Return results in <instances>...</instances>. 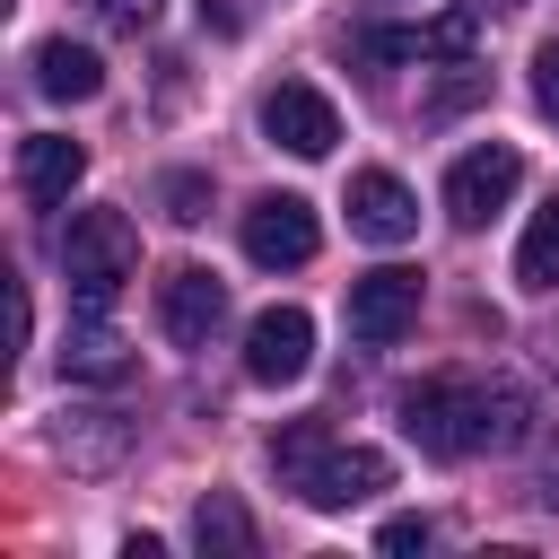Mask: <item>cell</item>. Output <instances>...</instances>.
I'll use <instances>...</instances> for the list:
<instances>
[{
    "instance_id": "cell-1",
    "label": "cell",
    "mask_w": 559,
    "mask_h": 559,
    "mask_svg": "<svg viewBox=\"0 0 559 559\" xmlns=\"http://www.w3.org/2000/svg\"><path fill=\"white\" fill-rule=\"evenodd\" d=\"M402 437L437 463H463V454H507L533 437V402L507 384V376H419L402 384Z\"/></svg>"
},
{
    "instance_id": "cell-2",
    "label": "cell",
    "mask_w": 559,
    "mask_h": 559,
    "mask_svg": "<svg viewBox=\"0 0 559 559\" xmlns=\"http://www.w3.org/2000/svg\"><path fill=\"white\" fill-rule=\"evenodd\" d=\"M140 271V227L122 210H79L70 236H61V280H70V306L79 314H105Z\"/></svg>"
},
{
    "instance_id": "cell-3",
    "label": "cell",
    "mask_w": 559,
    "mask_h": 559,
    "mask_svg": "<svg viewBox=\"0 0 559 559\" xmlns=\"http://www.w3.org/2000/svg\"><path fill=\"white\" fill-rule=\"evenodd\" d=\"M515 183H524V157H515L507 140H480V148H463V157L445 166V218H454V227H489V218L515 201Z\"/></svg>"
},
{
    "instance_id": "cell-4",
    "label": "cell",
    "mask_w": 559,
    "mask_h": 559,
    "mask_svg": "<svg viewBox=\"0 0 559 559\" xmlns=\"http://www.w3.org/2000/svg\"><path fill=\"white\" fill-rule=\"evenodd\" d=\"M376 489H393V454L384 445H323L306 472H297V498L306 507H323V515H341V507H358V498H376Z\"/></svg>"
},
{
    "instance_id": "cell-5",
    "label": "cell",
    "mask_w": 559,
    "mask_h": 559,
    "mask_svg": "<svg viewBox=\"0 0 559 559\" xmlns=\"http://www.w3.org/2000/svg\"><path fill=\"white\" fill-rule=\"evenodd\" d=\"M314 245H323L314 201H297V192H262V201L245 210V262H262V271H297V262H314Z\"/></svg>"
},
{
    "instance_id": "cell-6",
    "label": "cell",
    "mask_w": 559,
    "mask_h": 559,
    "mask_svg": "<svg viewBox=\"0 0 559 559\" xmlns=\"http://www.w3.org/2000/svg\"><path fill=\"white\" fill-rule=\"evenodd\" d=\"M262 140H271V148H288V157H332L341 114H332V96H323V87L280 79V87L262 96Z\"/></svg>"
},
{
    "instance_id": "cell-7",
    "label": "cell",
    "mask_w": 559,
    "mask_h": 559,
    "mask_svg": "<svg viewBox=\"0 0 559 559\" xmlns=\"http://www.w3.org/2000/svg\"><path fill=\"white\" fill-rule=\"evenodd\" d=\"M157 323H166L175 349H210V341L227 332V280L201 271V262L166 271V288H157Z\"/></svg>"
},
{
    "instance_id": "cell-8",
    "label": "cell",
    "mask_w": 559,
    "mask_h": 559,
    "mask_svg": "<svg viewBox=\"0 0 559 559\" xmlns=\"http://www.w3.org/2000/svg\"><path fill=\"white\" fill-rule=\"evenodd\" d=\"M314 367V314L306 306H262L245 323V376L253 384H297Z\"/></svg>"
},
{
    "instance_id": "cell-9",
    "label": "cell",
    "mask_w": 559,
    "mask_h": 559,
    "mask_svg": "<svg viewBox=\"0 0 559 559\" xmlns=\"http://www.w3.org/2000/svg\"><path fill=\"white\" fill-rule=\"evenodd\" d=\"M411 323H419V271L384 262V271L349 280V332H358L367 349H393V341H402Z\"/></svg>"
},
{
    "instance_id": "cell-10",
    "label": "cell",
    "mask_w": 559,
    "mask_h": 559,
    "mask_svg": "<svg viewBox=\"0 0 559 559\" xmlns=\"http://www.w3.org/2000/svg\"><path fill=\"white\" fill-rule=\"evenodd\" d=\"M472 44H480V17H472V9L419 17V26H367V35H358L367 61H472Z\"/></svg>"
},
{
    "instance_id": "cell-11",
    "label": "cell",
    "mask_w": 559,
    "mask_h": 559,
    "mask_svg": "<svg viewBox=\"0 0 559 559\" xmlns=\"http://www.w3.org/2000/svg\"><path fill=\"white\" fill-rule=\"evenodd\" d=\"M349 236H367V245H411V236H419V192H411L402 175H384V166L349 175Z\"/></svg>"
},
{
    "instance_id": "cell-12",
    "label": "cell",
    "mask_w": 559,
    "mask_h": 559,
    "mask_svg": "<svg viewBox=\"0 0 559 559\" xmlns=\"http://www.w3.org/2000/svg\"><path fill=\"white\" fill-rule=\"evenodd\" d=\"M87 175V148L61 140V131H26L17 140V192L26 201H70V183Z\"/></svg>"
},
{
    "instance_id": "cell-13",
    "label": "cell",
    "mask_w": 559,
    "mask_h": 559,
    "mask_svg": "<svg viewBox=\"0 0 559 559\" xmlns=\"http://www.w3.org/2000/svg\"><path fill=\"white\" fill-rule=\"evenodd\" d=\"M35 87H44L52 105H87V96L105 87V61H96L87 44H70V35H44V44H35Z\"/></svg>"
},
{
    "instance_id": "cell-14",
    "label": "cell",
    "mask_w": 559,
    "mask_h": 559,
    "mask_svg": "<svg viewBox=\"0 0 559 559\" xmlns=\"http://www.w3.org/2000/svg\"><path fill=\"white\" fill-rule=\"evenodd\" d=\"M122 445H131V428H122L114 411H70V419L52 428V454H61L70 472H105V463H122Z\"/></svg>"
},
{
    "instance_id": "cell-15",
    "label": "cell",
    "mask_w": 559,
    "mask_h": 559,
    "mask_svg": "<svg viewBox=\"0 0 559 559\" xmlns=\"http://www.w3.org/2000/svg\"><path fill=\"white\" fill-rule=\"evenodd\" d=\"M61 376H79V384H122V376H131L122 332H105V314L70 323V341H61Z\"/></svg>"
},
{
    "instance_id": "cell-16",
    "label": "cell",
    "mask_w": 559,
    "mask_h": 559,
    "mask_svg": "<svg viewBox=\"0 0 559 559\" xmlns=\"http://www.w3.org/2000/svg\"><path fill=\"white\" fill-rule=\"evenodd\" d=\"M515 288H524V297H550V288H559V192L533 210V227H524V245H515Z\"/></svg>"
},
{
    "instance_id": "cell-17",
    "label": "cell",
    "mask_w": 559,
    "mask_h": 559,
    "mask_svg": "<svg viewBox=\"0 0 559 559\" xmlns=\"http://www.w3.org/2000/svg\"><path fill=\"white\" fill-rule=\"evenodd\" d=\"M192 542H201L210 559H253V515H245L227 489H210V498L192 507Z\"/></svg>"
},
{
    "instance_id": "cell-18",
    "label": "cell",
    "mask_w": 559,
    "mask_h": 559,
    "mask_svg": "<svg viewBox=\"0 0 559 559\" xmlns=\"http://www.w3.org/2000/svg\"><path fill=\"white\" fill-rule=\"evenodd\" d=\"M323 445H332V428H323V419H288V428L271 437V472H280V489H297V472H306Z\"/></svg>"
},
{
    "instance_id": "cell-19",
    "label": "cell",
    "mask_w": 559,
    "mask_h": 559,
    "mask_svg": "<svg viewBox=\"0 0 559 559\" xmlns=\"http://www.w3.org/2000/svg\"><path fill=\"white\" fill-rule=\"evenodd\" d=\"M157 201H166V218H175V227L210 218V183H201V175H166V183H157Z\"/></svg>"
},
{
    "instance_id": "cell-20",
    "label": "cell",
    "mask_w": 559,
    "mask_h": 559,
    "mask_svg": "<svg viewBox=\"0 0 559 559\" xmlns=\"http://www.w3.org/2000/svg\"><path fill=\"white\" fill-rule=\"evenodd\" d=\"M96 26H114V35H140V26H157V9L166 0H79Z\"/></svg>"
},
{
    "instance_id": "cell-21",
    "label": "cell",
    "mask_w": 559,
    "mask_h": 559,
    "mask_svg": "<svg viewBox=\"0 0 559 559\" xmlns=\"http://www.w3.org/2000/svg\"><path fill=\"white\" fill-rule=\"evenodd\" d=\"M533 105L559 122V44H542V52H533Z\"/></svg>"
},
{
    "instance_id": "cell-22",
    "label": "cell",
    "mask_w": 559,
    "mask_h": 559,
    "mask_svg": "<svg viewBox=\"0 0 559 559\" xmlns=\"http://www.w3.org/2000/svg\"><path fill=\"white\" fill-rule=\"evenodd\" d=\"M376 542H384V550H393V559H402V550H428V542H437V533H428V515H393V524H384V533H376Z\"/></svg>"
},
{
    "instance_id": "cell-23",
    "label": "cell",
    "mask_w": 559,
    "mask_h": 559,
    "mask_svg": "<svg viewBox=\"0 0 559 559\" xmlns=\"http://www.w3.org/2000/svg\"><path fill=\"white\" fill-rule=\"evenodd\" d=\"M480 87H489V79H480V70H463V79H445V87H437V114H454V105H472V96H480Z\"/></svg>"
},
{
    "instance_id": "cell-24",
    "label": "cell",
    "mask_w": 559,
    "mask_h": 559,
    "mask_svg": "<svg viewBox=\"0 0 559 559\" xmlns=\"http://www.w3.org/2000/svg\"><path fill=\"white\" fill-rule=\"evenodd\" d=\"M201 26H210V35H236L245 17H236V0H201Z\"/></svg>"
},
{
    "instance_id": "cell-25",
    "label": "cell",
    "mask_w": 559,
    "mask_h": 559,
    "mask_svg": "<svg viewBox=\"0 0 559 559\" xmlns=\"http://www.w3.org/2000/svg\"><path fill=\"white\" fill-rule=\"evenodd\" d=\"M533 498H542V507H550V515H559V463H550V472H542V489H533Z\"/></svg>"
}]
</instances>
